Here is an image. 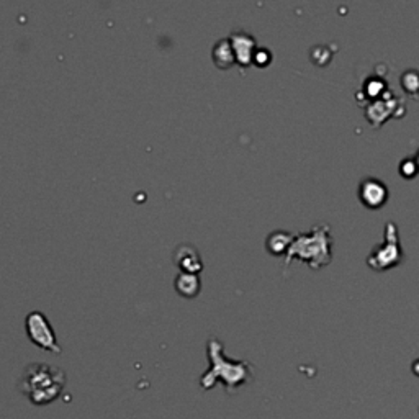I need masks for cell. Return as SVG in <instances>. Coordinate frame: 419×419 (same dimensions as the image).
<instances>
[{"label":"cell","mask_w":419,"mask_h":419,"mask_svg":"<svg viewBox=\"0 0 419 419\" xmlns=\"http://www.w3.org/2000/svg\"><path fill=\"white\" fill-rule=\"evenodd\" d=\"M210 369L202 375L200 385L203 390H212L217 381H223L228 393L244 385L252 379V365L246 361H231L223 354V344L212 336L207 344Z\"/></svg>","instance_id":"1"},{"label":"cell","mask_w":419,"mask_h":419,"mask_svg":"<svg viewBox=\"0 0 419 419\" xmlns=\"http://www.w3.org/2000/svg\"><path fill=\"white\" fill-rule=\"evenodd\" d=\"M66 385L64 370L50 364H28L18 380V390L33 405H48L62 393Z\"/></svg>","instance_id":"2"},{"label":"cell","mask_w":419,"mask_h":419,"mask_svg":"<svg viewBox=\"0 0 419 419\" xmlns=\"http://www.w3.org/2000/svg\"><path fill=\"white\" fill-rule=\"evenodd\" d=\"M295 257L305 261L306 264L313 268H320L327 266L331 262V238L330 227L320 224L311 229L310 234L295 236L292 244L287 251L285 262H283V271L290 266Z\"/></svg>","instance_id":"3"},{"label":"cell","mask_w":419,"mask_h":419,"mask_svg":"<svg viewBox=\"0 0 419 419\" xmlns=\"http://www.w3.org/2000/svg\"><path fill=\"white\" fill-rule=\"evenodd\" d=\"M25 330L28 334L30 341L36 346L50 351L53 354H61L62 349L59 346L58 337L55 334V330L51 327V323L41 311H30L25 318Z\"/></svg>","instance_id":"4"},{"label":"cell","mask_w":419,"mask_h":419,"mask_svg":"<svg viewBox=\"0 0 419 419\" xmlns=\"http://www.w3.org/2000/svg\"><path fill=\"white\" fill-rule=\"evenodd\" d=\"M386 238L385 243L375 248L369 256V266L375 271H385L396 266L401 259V251L398 246V238H396V227L393 223L386 224Z\"/></svg>","instance_id":"5"},{"label":"cell","mask_w":419,"mask_h":419,"mask_svg":"<svg viewBox=\"0 0 419 419\" xmlns=\"http://www.w3.org/2000/svg\"><path fill=\"white\" fill-rule=\"evenodd\" d=\"M229 41L236 56V64L243 69L249 67L252 61H254V55L257 50V43L254 36L249 35L248 31L244 30H236L229 35Z\"/></svg>","instance_id":"6"},{"label":"cell","mask_w":419,"mask_h":419,"mask_svg":"<svg viewBox=\"0 0 419 419\" xmlns=\"http://www.w3.org/2000/svg\"><path fill=\"white\" fill-rule=\"evenodd\" d=\"M359 197L365 207L377 210L385 205V202L388 200V189H386L385 184L379 179H374V177H369V179H364L361 182V187H359Z\"/></svg>","instance_id":"7"},{"label":"cell","mask_w":419,"mask_h":419,"mask_svg":"<svg viewBox=\"0 0 419 419\" xmlns=\"http://www.w3.org/2000/svg\"><path fill=\"white\" fill-rule=\"evenodd\" d=\"M172 261L180 268V272L200 273L203 268V259L200 252L190 243H182L177 246L174 249V254H172Z\"/></svg>","instance_id":"8"},{"label":"cell","mask_w":419,"mask_h":419,"mask_svg":"<svg viewBox=\"0 0 419 419\" xmlns=\"http://www.w3.org/2000/svg\"><path fill=\"white\" fill-rule=\"evenodd\" d=\"M174 287L177 293H180L185 298H195L202 290V281L198 277V273H189V272H179L177 273Z\"/></svg>","instance_id":"9"},{"label":"cell","mask_w":419,"mask_h":419,"mask_svg":"<svg viewBox=\"0 0 419 419\" xmlns=\"http://www.w3.org/2000/svg\"><path fill=\"white\" fill-rule=\"evenodd\" d=\"M212 58H213V62L217 64L219 69H228L234 66L236 56H234V51H233V46H231L229 38H222L214 43Z\"/></svg>","instance_id":"10"},{"label":"cell","mask_w":419,"mask_h":419,"mask_svg":"<svg viewBox=\"0 0 419 419\" xmlns=\"http://www.w3.org/2000/svg\"><path fill=\"white\" fill-rule=\"evenodd\" d=\"M293 241V236L287 233V231H273L272 234H268L267 238V251L271 252V254H282V252H287L290 244H292Z\"/></svg>","instance_id":"11"},{"label":"cell","mask_w":419,"mask_h":419,"mask_svg":"<svg viewBox=\"0 0 419 419\" xmlns=\"http://www.w3.org/2000/svg\"><path fill=\"white\" fill-rule=\"evenodd\" d=\"M401 85L408 94H419V72L408 71L403 74Z\"/></svg>","instance_id":"12"},{"label":"cell","mask_w":419,"mask_h":419,"mask_svg":"<svg viewBox=\"0 0 419 419\" xmlns=\"http://www.w3.org/2000/svg\"><path fill=\"white\" fill-rule=\"evenodd\" d=\"M400 172H401L403 177H406V179H411V177H415L419 172L415 159H405V160H403L401 165H400Z\"/></svg>","instance_id":"13"},{"label":"cell","mask_w":419,"mask_h":419,"mask_svg":"<svg viewBox=\"0 0 419 419\" xmlns=\"http://www.w3.org/2000/svg\"><path fill=\"white\" fill-rule=\"evenodd\" d=\"M271 51L266 50V48H257L256 50V55H254V61H252V64H257V66L264 67L267 66L268 62H271Z\"/></svg>","instance_id":"14"},{"label":"cell","mask_w":419,"mask_h":419,"mask_svg":"<svg viewBox=\"0 0 419 419\" xmlns=\"http://www.w3.org/2000/svg\"><path fill=\"white\" fill-rule=\"evenodd\" d=\"M415 163H416V165H418V169H419V151L416 153V158H415Z\"/></svg>","instance_id":"15"}]
</instances>
